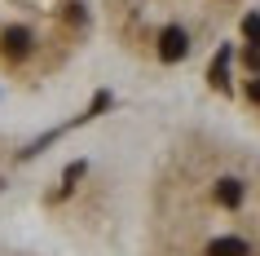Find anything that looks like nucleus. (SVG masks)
Instances as JSON below:
<instances>
[{
	"instance_id": "nucleus-1",
	"label": "nucleus",
	"mask_w": 260,
	"mask_h": 256,
	"mask_svg": "<svg viewBox=\"0 0 260 256\" xmlns=\"http://www.w3.org/2000/svg\"><path fill=\"white\" fill-rule=\"evenodd\" d=\"M141 256H260V141L181 124L141 177Z\"/></svg>"
},
{
	"instance_id": "nucleus-2",
	"label": "nucleus",
	"mask_w": 260,
	"mask_h": 256,
	"mask_svg": "<svg viewBox=\"0 0 260 256\" xmlns=\"http://www.w3.org/2000/svg\"><path fill=\"white\" fill-rule=\"evenodd\" d=\"M256 0H97V27L146 71L190 67L234 31Z\"/></svg>"
},
{
	"instance_id": "nucleus-3",
	"label": "nucleus",
	"mask_w": 260,
	"mask_h": 256,
	"mask_svg": "<svg viewBox=\"0 0 260 256\" xmlns=\"http://www.w3.org/2000/svg\"><path fill=\"white\" fill-rule=\"evenodd\" d=\"M97 0H0V84L40 93L84 62L97 40Z\"/></svg>"
},
{
	"instance_id": "nucleus-4",
	"label": "nucleus",
	"mask_w": 260,
	"mask_h": 256,
	"mask_svg": "<svg viewBox=\"0 0 260 256\" xmlns=\"http://www.w3.org/2000/svg\"><path fill=\"white\" fill-rule=\"evenodd\" d=\"M230 36H234V49L225 53V80L220 84L234 97V106L243 110L247 128H256V141H260V5H251L234 22Z\"/></svg>"
},
{
	"instance_id": "nucleus-5",
	"label": "nucleus",
	"mask_w": 260,
	"mask_h": 256,
	"mask_svg": "<svg viewBox=\"0 0 260 256\" xmlns=\"http://www.w3.org/2000/svg\"><path fill=\"white\" fill-rule=\"evenodd\" d=\"M0 256H27V252H14V247H0Z\"/></svg>"
}]
</instances>
